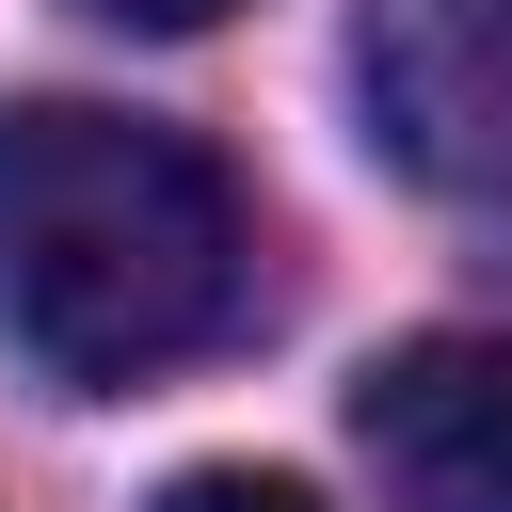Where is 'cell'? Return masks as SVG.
<instances>
[{
  "instance_id": "obj_1",
  "label": "cell",
  "mask_w": 512,
  "mask_h": 512,
  "mask_svg": "<svg viewBox=\"0 0 512 512\" xmlns=\"http://www.w3.org/2000/svg\"><path fill=\"white\" fill-rule=\"evenodd\" d=\"M240 304V192L208 144L112 96L0 112V336L48 384H160Z\"/></svg>"
},
{
  "instance_id": "obj_3",
  "label": "cell",
  "mask_w": 512,
  "mask_h": 512,
  "mask_svg": "<svg viewBox=\"0 0 512 512\" xmlns=\"http://www.w3.org/2000/svg\"><path fill=\"white\" fill-rule=\"evenodd\" d=\"M160 512H320V496H304V480H256V464H192Z\"/></svg>"
},
{
  "instance_id": "obj_2",
  "label": "cell",
  "mask_w": 512,
  "mask_h": 512,
  "mask_svg": "<svg viewBox=\"0 0 512 512\" xmlns=\"http://www.w3.org/2000/svg\"><path fill=\"white\" fill-rule=\"evenodd\" d=\"M352 448L400 512H512V336H400L352 384Z\"/></svg>"
},
{
  "instance_id": "obj_4",
  "label": "cell",
  "mask_w": 512,
  "mask_h": 512,
  "mask_svg": "<svg viewBox=\"0 0 512 512\" xmlns=\"http://www.w3.org/2000/svg\"><path fill=\"white\" fill-rule=\"evenodd\" d=\"M96 16H128V32H208V16H240V0H96Z\"/></svg>"
}]
</instances>
